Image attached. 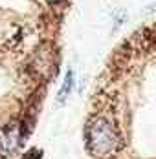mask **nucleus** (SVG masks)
Segmentation results:
<instances>
[{"instance_id":"obj_1","label":"nucleus","mask_w":156,"mask_h":159,"mask_svg":"<svg viewBox=\"0 0 156 159\" xmlns=\"http://www.w3.org/2000/svg\"><path fill=\"white\" fill-rule=\"evenodd\" d=\"M86 146L95 157H107L118 146V135L109 119L94 117L86 126Z\"/></svg>"},{"instance_id":"obj_2","label":"nucleus","mask_w":156,"mask_h":159,"mask_svg":"<svg viewBox=\"0 0 156 159\" xmlns=\"http://www.w3.org/2000/svg\"><path fill=\"white\" fill-rule=\"evenodd\" d=\"M20 139V128L18 126H7L0 134V156H6L13 152Z\"/></svg>"},{"instance_id":"obj_3","label":"nucleus","mask_w":156,"mask_h":159,"mask_svg":"<svg viewBox=\"0 0 156 159\" xmlns=\"http://www.w3.org/2000/svg\"><path fill=\"white\" fill-rule=\"evenodd\" d=\"M72 84H74V73H72V70H68V73L64 75L62 88H61V92H59V102H64L66 97L70 95V92H72Z\"/></svg>"},{"instance_id":"obj_4","label":"nucleus","mask_w":156,"mask_h":159,"mask_svg":"<svg viewBox=\"0 0 156 159\" xmlns=\"http://www.w3.org/2000/svg\"><path fill=\"white\" fill-rule=\"evenodd\" d=\"M48 2H51V4H55V2H59V0H48Z\"/></svg>"}]
</instances>
